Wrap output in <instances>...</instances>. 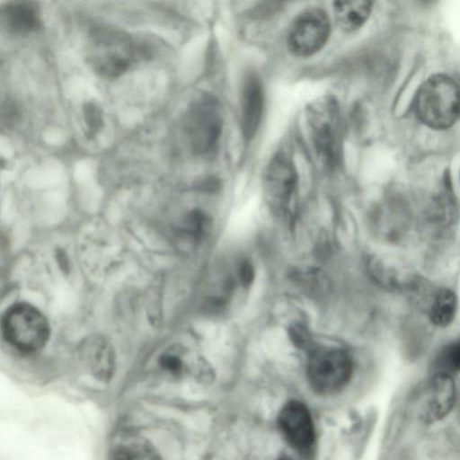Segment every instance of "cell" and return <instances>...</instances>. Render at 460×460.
Returning <instances> with one entry per match:
<instances>
[{
  "label": "cell",
  "mask_w": 460,
  "mask_h": 460,
  "mask_svg": "<svg viewBox=\"0 0 460 460\" xmlns=\"http://www.w3.org/2000/svg\"><path fill=\"white\" fill-rule=\"evenodd\" d=\"M198 186L201 191L208 192V193H215L220 190L221 183L218 181V179H217L215 177H208L206 179H203L199 183Z\"/></svg>",
  "instance_id": "23"
},
{
  "label": "cell",
  "mask_w": 460,
  "mask_h": 460,
  "mask_svg": "<svg viewBox=\"0 0 460 460\" xmlns=\"http://www.w3.org/2000/svg\"><path fill=\"white\" fill-rule=\"evenodd\" d=\"M208 224V218L204 213L199 210L191 211L185 221V229L194 237H199L204 232Z\"/></svg>",
  "instance_id": "19"
},
{
  "label": "cell",
  "mask_w": 460,
  "mask_h": 460,
  "mask_svg": "<svg viewBox=\"0 0 460 460\" xmlns=\"http://www.w3.org/2000/svg\"><path fill=\"white\" fill-rule=\"evenodd\" d=\"M160 361H161V366L164 368H165L172 373H177L181 368V362L180 358L174 355L165 354L161 358Z\"/></svg>",
  "instance_id": "21"
},
{
  "label": "cell",
  "mask_w": 460,
  "mask_h": 460,
  "mask_svg": "<svg viewBox=\"0 0 460 460\" xmlns=\"http://www.w3.org/2000/svg\"><path fill=\"white\" fill-rule=\"evenodd\" d=\"M264 96L260 79L254 74L246 76L242 93V131L245 138L256 134L263 111Z\"/></svg>",
  "instance_id": "12"
},
{
  "label": "cell",
  "mask_w": 460,
  "mask_h": 460,
  "mask_svg": "<svg viewBox=\"0 0 460 460\" xmlns=\"http://www.w3.org/2000/svg\"><path fill=\"white\" fill-rule=\"evenodd\" d=\"M279 431L287 443L303 457H312L316 432L310 411L298 400L288 401L278 416Z\"/></svg>",
  "instance_id": "7"
},
{
  "label": "cell",
  "mask_w": 460,
  "mask_h": 460,
  "mask_svg": "<svg viewBox=\"0 0 460 460\" xmlns=\"http://www.w3.org/2000/svg\"><path fill=\"white\" fill-rule=\"evenodd\" d=\"M56 256H57V259H58V261L59 265L64 270H67V268H68V261H67V256H66V252L63 250H61V249H58Z\"/></svg>",
  "instance_id": "24"
},
{
  "label": "cell",
  "mask_w": 460,
  "mask_h": 460,
  "mask_svg": "<svg viewBox=\"0 0 460 460\" xmlns=\"http://www.w3.org/2000/svg\"><path fill=\"white\" fill-rule=\"evenodd\" d=\"M457 310L456 294L447 288L441 289L433 299L429 316L433 324L438 327L449 325L455 319Z\"/></svg>",
  "instance_id": "15"
},
{
  "label": "cell",
  "mask_w": 460,
  "mask_h": 460,
  "mask_svg": "<svg viewBox=\"0 0 460 460\" xmlns=\"http://www.w3.org/2000/svg\"><path fill=\"white\" fill-rule=\"evenodd\" d=\"M268 190L278 208L292 216L297 194L298 175L293 160L279 154L271 161L266 175Z\"/></svg>",
  "instance_id": "10"
},
{
  "label": "cell",
  "mask_w": 460,
  "mask_h": 460,
  "mask_svg": "<svg viewBox=\"0 0 460 460\" xmlns=\"http://www.w3.org/2000/svg\"><path fill=\"white\" fill-rule=\"evenodd\" d=\"M82 355L93 376L102 381L111 379L114 372L115 358L112 347L107 341L100 337L90 338L83 346Z\"/></svg>",
  "instance_id": "13"
},
{
  "label": "cell",
  "mask_w": 460,
  "mask_h": 460,
  "mask_svg": "<svg viewBox=\"0 0 460 460\" xmlns=\"http://www.w3.org/2000/svg\"><path fill=\"white\" fill-rule=\"evenodd\" d=\"M414 111L427 127L447 129L459 118V91L456 82L448 75L437 74L429 77L418 89Z\"/></svg>",
  "instance_id": "1"
},
{
  "label": "cell",
  "mask_w": 460,
  "mask_h": 460,
  "mask_svg": "<svg viewBox=\"0 0 460 460\" xmlns=\"http://www.w3.org/2000/svg\"><path fill=\"white\" fill-rule=\"evenodd\" d=\"M289 336L296 347L305 350L306 352L315 346V343L310 337L307 329L303 325H293L289 329Z\"/></svg>",
  "instance_id": "20"
},
{
  "label": "cell",
  "mask_w": 460,
  "mask_h": 460,
  "mask_svg": "<svg viewBox=\"0 0 460 460\" xmlns=\"http://www.w3.org/2000/svg\"><path fill=\"white\" fill-rule=\"evenodd\" d=\"M340 110L337 101L325 96L311 103L306 111L309 138L318 159L333 167L340 156Z\"/></svg>",
  "instance_id": "4"
},
{
  "label": "cell",
  "mask_w": 460,
  "mask_h": 460,
  "mask_svg": "<svg viewBox=\"0 0 460 460\" xmlns=\"http://www.w3.org/2000/svg\"><path fill=\"white\" fill-rule=\"evenodd\" d=\"M422 2H430L432 0H421Z\"/></svg>",
  "instance_id": "25"
},
{
  "label": "cell",
  "mask_w": 460,
  "mask_h": 460,
  "mask_svg": "<svg viewBox=\"0 0 460 460\" xmlns=\"http://www.w3.org/2000/svg\"><path fill=\"white\" fill-rule=\"evenodd\" d=\"M307 354L306 378L314 394L330 396L346 387L353 373V362L347 351L315 345Z\"/></svg>",
  "instance_id": "3"
},
{
  "label": "cell",
  "mask_w": 460,
  "mask_h": 460,
  "mask_svg": "<svg viewBox=\"0 0 460 460\" xmlns=\"http://www.w3.org/2000/svg\"><path fill=\"white\" fill-rule=\"evenodd\" d=\"M116 458H156L155 448L143 438L127 436L116 445L114 453Z\"/></svg>",
  "instance_id": "17"
},
{
  "label": "cell",
  "mask_w": 460,
  "mask_h": 460,
  "mask_svg": "<svg viewBox=\"0 0 460 460\" xmlns=\"http://www.w3.org/2000/svg\"><path fill=\"white\" fill-rule=\"evenodd\" d=\"M239 276L241 282L244 286L250 285V283L252 281L254 277V270L249 261H244L240 264Z\"/></svg>",
  "instance_id": "22"
},
{
  "label": "cell",
  "mask_w": 460,
  "mask_h": 460,
  "mask_svg": "<svg viewBox=\"0 0 460 460\" xmlns=\"http://www.w3.org/2000/svg\"><path fill=\"white\" fill-rule=\"evenodd\" d=\"M335 19L341 30L354 31L367 21L372 0H333Z\"/></svg>",
  "instance_id": "14"
},
{
  "label": "cell",
  "mask_w": 460,
  "mask_h": 460,
  "mask_svg": "<svg viewBox=\"0 0 460 460\" xmlns=\"http://www.w3.org/2000/svg\"><path fill=\"white\" fill-rule=\"evenodd\" d=\"M460 363L459 342L452 341L442 347L435 356L430 374H440L454 377L458 373Z\"/></svg>",
  "instance_id": "16"
},
{
  "label": "cell",
  "mask_w": 460,
  "mask_h": 460,
  "mask_svg": "<svg viewBox=\"0 0 460 460\" xmlns=\"http://www.w3.org/2000/svg\"><path fill=\"white\" fill-rule=\"evenodd\" d=\"M190 136L196 149L206 151L217 141L221 133L220 118L215 111V102L209 97L202 98L192 111Z\"/></svg>",
  "instance_id": "11"
},
{
  "label": "cell",
  "mask_w": 460,
  "mask_h": 460,
  "mask_svg": "<svg viewBox=\"0 0 460 460\" xmlns=\"http://www.w3.org/2000/svg\"><path fill=\"white\" fill-rule=\"evenodd\" d=\"M456 398V389L452 376L430 374L420 399V419L426 424L439 421L451 411Z\"/></svg>",
  "instance_id": "9"
},
{
  "label": "cell",
  "mask_w": 460,
  "mask_h": 460,
  "mask_svg": "<svg viewBox=\"0 0 460 460\" xmlns=\"http://www.w3.org/2000/svg\"><path fill=\"white\" fill-rule=\"evenodd\" d=\"M331 33V22L327 13L320 8H311L299 14L288 34V48L296 57L307 58L327 42Z\"/></svg>",
  "instance_id": "6"
},
{
  "label": "cell",
  "mask_w": 460,
  "mask_h": 460,
  "mask_svg": "<svg viewBox=\"0 0 460 460\" xmlns=\"http://www.w3.org/2000/svg\"><path fill=\"white\" fill-rule=\"evenodd\" d=\"M84 118L88 131L91 134L98 133L103 126L102 114L100 108L93 102L84 105Z\"/></svg>",
  "instance_id": "18"
},
{
  "label": "cell",
  "mask_w": 460,
  "mask_h": 460,
  "mask_svg": "<svg viewBox=\"0 0 460 460\" xmlns=\"http://www.w3.org/2000/svg\"><path fill=\"white\" fill-rule=\"evenodd\" d=\"M1 332L11 347L22 354H32L45 346L50 328L38 308L27 303H17L2 315Z\"/></svg>",
  "instance_id": "2"
},
{
  "label": "cell",
  "mask_w": 460,
  "mask_h": 460,
  "mask_svg": "<svg viewBox=\"0 0 460 460\" xmlns=\"http://www.w3.org/2000/svg\"><path fill=\"white\" fill-rule=\"evenodd\" d=\"M43 26V10L39 0H1L0 33L12 39H25Z\"/></svg>",
  "instance_id": "8"
},
{
  "label": "cell",
  "mask_w": 460,
  "mask_h": 460,
  "mask_svg": "<svg viewBox=\"0 0 460 460\" xmlns=\"http://www.w3.org/2000/svg\"><path fill=\"white\" fill-rule=\"evenodd\" d=\"M135 54L131 38L119 29L101 27L91 35L90 62L102 76L114 78L125 73L134 61Z\"/></svg>",
  "instance_id": "5"
}]
</instances>
